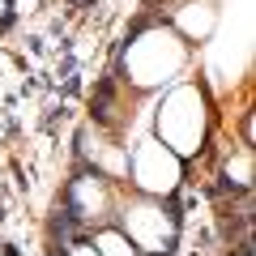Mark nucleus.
<instances>
[{
  "label": "nucleus",
  "instance_id": "nucleus-1",
  "mask_svg": "<svg viewBox=\"0 0 256 256\" xmlns=\"http://www.w3.org/2000/svg\"><path fill=\"white\" fill-rule=\"evenodd\" d=\"M94 248H98V256H137V248H132V239L124 230H102L94 239Z\"/></svg>",
  "mask_w": 256,
  "mask_h": 256
}]
</instances>
